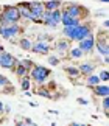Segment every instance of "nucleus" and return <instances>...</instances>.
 I'll list each match as a JSON object with an SVG mask.
<instances>
[{
    "mask_svg": "<svg viewBox=\"0 0 109 126\" xmlns=\"http://www.w3.org/2000/svg\"><path fill=\"white\" fill-rule=\"evenodd\" d=\"M91 31H93V23L92 22H81L76 27H62V34L66 36V39H69L70 42H78L84 39Z\"/></svg>",
    "mask_w": 109,
    "mask_h": 126,
    "instance_id": "obj_1",
    "label": "nucleus"
},
{
    "mask_svg": "<svg viewBox=\"0 0 109 126\" xmlns=\"http://www.w3.org/2000/svg\"><path fill=\"white\" fill-rule=\"evenodd\" d=\"M50 75H52V70L48 69V67L39 65V64H34L31 69H30V73H28V76L31 78V81H34V83L39 84V86L45 84L47 79L50 78Z\"/></svg>",
    "mask_w": 109,
    "mask_h": 126,
    "instance_id": "obj_2",
    "label": "nucleus"
},
{
    "mask_svg": "<svg viewBox=\"0 0 109 126\" xmlns=\"http://www.w3.org/2000/svg\"><path fill=\"white\" fill-rule=\"evenodd\" d=\"M61 9H62V11H66L69 16L73 17V19H81V20H86V19L89 17V9L84 8V6H81L80 3H66V5L62 3Z\"/></svg>",
    "mask_w": 109,
    "mask_h": 126,
    "instance_id": "obj_3",
    "label": "nucleus"
},
{
    "mask_svg": "<svg viewBox=\"0 0 109 126\" xmlns=\"http://www.w3.org/2000/svg\"><path fill=\"white\" fill-rule=\"evenodd\" d=\"M23 33V28L19 25V23H8V25L0 27V36L3 39H6L9 42H16V39Z\"/></svg>",
    "mask_w": 109,
    "mask_h": 126,
    "instance_id": "obj_4",
    "label": "nucleus"
},
{
    "mask_svg": "<svg viewBox=\"0 0 109 126\" xmlns=\"http://www.w3.org/2000/svg\"><path fill=\"white\" fill-rule=\"evenodd\" d=\"M0 19L8 23H19L20 14L16 5H3L0 6Z\"/></svg>",
    "mask_w": 109,
    "mask_h": 126,
    "instance_id": "obj_5",
    "label": "nucleus"
},
{
    "mask_svg": "<svg viewBox=\"0 0 109 126\" xmlns=\"http://www.w3.org/2000/svg\"><path fill=\"white\" fill-rule=\"evenodd\" d=\"M28 8H30V22L33 23H42L41 20V16L42 13L45 11V8H44V2L41 0H34V2H28Z\"/></svg>",
    "mask_w": 109,
    "mask_h": 126,
    "instance_id": "obj_6",
    "label": "nucleus"
},
{
    "mask_svg": "<svg viewBox=\"0 0 109 126\" xmlns=\"http://www.w3.org/2000/svg\"><path fill=\"white\" fill-rule=\"evenodd\" d=\"M78 48L84 55H89V53L93 51V48H95V34H93V31H91L84 39L78 41Z\"/></svg>",
    "mask_w": 109,
    "mask_h": 126,
    "instance_id": "obj_7",
    "label": "nucleus"
},
{
    "mask_svg": "<svg viewBox=\"0 0 109 126\" xmlns=\"http://www.w3.org/2000/svg\"><path fill=\"white\" fill-rule=\"evenodd\" d=\"M17 62L19 59L14 55H11V53H8V51H2L0 53V67L5 70H11L17 65Z\"/></svg>",
    "mask_w": 109,
    "mask_h": 126,
    "instance_id": "obj_8",
    "label": "nucleus"
},
{
    "mask_svg": "<svg viewBox=\"0 0 109 126\" xmlns=\"http://www.w3.org/2000/svg\"><path fill=\"white\" fill-rule=\"evenodd\" d=\"M52 50H53V47L50 45V42L36 41V42H33L31 50H30V51L36 53V55H44V56H47V55H50V51H52Z\"/></svg>",
    "mask_w": 109,
    "mask_h": 126,
    "instance_id": "obj_9",
    "label": "nucleus"
},
{
    "mask_svg": "<svg viewBox=\"0 0 109 126\" xmlns=\"http://www.w3.org/2000/svg\"><path fill=\"white\" fill-rule=\"evenodd\" d=\"M70 47H72V42L69 39H58L56 44H54V47H53V50H56L58 56L62 59V58H66L67 51L70 50Z\"/></svg>",
    "mask_w": 109,
    "mask_h": 126,
    "instance_id": "obj_10",
    "label": "nucleus"
},
{
    "mask_svg": "<svg viewBox=\"0 0 109 126\" xmlns=\"http://www.w3.org/2000/svg\"><path fill=\"white\" fill-rule=\"evenodd\" d=\"M78 69H80L81 76H87V75H91V73L95 72L97 64L93 61H84V62H80V64H78Z\"/></svg>",
    "mask_w": 109,
    "mask_h": 126,
    "instance_id": "obj_11",
    "label": "nucleus"
},
{
    "mask_svg": "<svg viewBox=\"0 0 109 126\" xmlns=\"http://www.w3.org/2000/svg\"><path fill=\"white\" fill-rule=\"evenodd\" d=\"M64 72H66V75L70 78V81L73 83V81H76L78 78H81V73H80V69H78V65H66L64 67Z\"/></svg>",
    "mask_w": 109,
    "mask_h": 126,
    "instance_id": "obj_12",
    "label": "nucleus"
},
{
    "mask_svg": "<svg viewBox=\"0 0 109 126\" xmlns=\"http://www.w3.org/2000/svg\"><path fill=\"white\" fill-rule=\"evenodd\" d=\"M92 92H93V95L95 96H100V98H103V96H109V86L105 83V84H98V86H93L91 87Z\"/></svg>",
    "mask_w": 109,
    "mask_h": 126,
    "instance_id": "obj_13",
    "label": "nucleus"
},
{
    "mask_svg": "<svg viewBox=\"0 0 109 126\" xmlns=\"http://www.w3.org/2000/svg\"><path fill=\"white\" fill-rule=\"evenodd\" d=\"M19 9V14H20V19L23 20H28L30 19V8H28V2H20L16 5Z\"/></svg>",
    "mask_w": 109,
    "mask_h": 126,
    "instance_id": "obj_14",
    "label": "nucleus"
},
{
    "mask_svg": "<svg viewBox=\"0 0 109 126\" xmlns=\"http://www.w3.org/2000/svg\"><path fill=\"white\" fill-rule=\"evenodd\" d=\"M33 94L39 95V96H44V98H47V100H53V94L47 89V87H44V86H39L37 89H34Z\"/></svg>",
    "mask_w": 109,
    "mask_h": 126,
    "instance_id": "obj_15",
    "label": "nucleus"
},
{
    "mask_svg": "<svg viewBox=\"0 0 109 126\" xmlns=\"http://www.w3.org/2000/svg\"><path fill=\"white\" fill-rule=\"evenodd\" d=\"M17 45L20 47V50H23V51H30V50H31V45H33V41L30 39V37H19Z\"/></svg>",
    "mask_w": 109,
    "mask_h": 126,
    "instance_id": "obj_16",
    "label": "nucleus"
},
{
    "mask_svg": "<svg viewBox=\"0 0 109 126\" xmlns=\"http://www.w3.org/2000/svg\"><path fill=\"white\" fill-rule=\"evenodd\" d=\"M84 78H86V81H84V83H86V86H87V87H93V86H98V84L101 83L97 73H91V75L84 76Z\"/></svg>",
    "mask_w": 109,
    "mask_h": 126,
    "instance_id": "obj_17",
    "label": "nucleus"
},
{
    "mask_svg": "<svg viewBox=\"0 0 109 126\" xmlns=\"http://www.w3.org/2000/svg\"><path fill=\"white\" fill-rule=\"evenodd\" d=\"M61 6H62V2H61V0H47V2H44V8L48 9V11L59 9Z\"/></svg>",
    "mask_w": 109,
    "mask_h": 126,
    "instance_id": "obj_18",
    "label": "nucleus"
},
{
    "mask_svg": "<svg viewBox=\"0 0 109 126\" xmlns=\"http://www.w3.org/2000/svg\"><path fill=\"white\" fill-rule=\"evenodd\" d=\"M83 56H84V53L78 47H73V48L70 47V50L67 51V58H69V59H81Z\"/></svg>",
    "mask_w": 109,
    "mask_h": 126,
    "instance_id": "obj_19",
    "label": "nucleus"
},
{
    "mask_svg": "<svg viewBox=\"0 0 109 126\" xmlns=\"http://www.w3.org/2000/svg\"><path fill=\"white\" fill-rule=\"evenodd\" d=\"M13 72H14V75H16L17 78H22V76H28V73H30V70L25 69L23 65H20L19 62H17V65L13 69Z\"/></svg>",
    "mask_w": 109,
    "mask_h": 126,
    "instance_id": "obj_20",
    "label": "nucleus"
},
{
    "mask_svg": "<svg viewBox=\"0 0 109 126\" xmlns=\"http://www.w3.org/2000/svg\"><path fill=\"white\" fill-rule=\"evenodd\" d=\"M50 20L54 23V25H59L61 23V8L59 9H53V11H50Z\"/></svg>",
    "mask_w": 109,
    "mask_h": 126,
    "instance_id": "obj_21",
    "label": "nucleus"
},
{
    "mask_svg": "<svg viewBox=\"0 0 109 126\" xmlns=\"http://www.w3.org/2000/svg\"><path fill=\"white\" fill-rule=\"evenodd\" d=\"M19 81H20V89L23 92L30 90V87H31V78L30 76H22V78H19Z\"/></svg>",
    "mask_w": 109,
    "mask_h": 126,
    "instance_id": "obj_22",
    "label": "nucleus"
},
{
    "mask_svg": "<svg viewBox=\"0 0 109 126\" xmlns=\"http://www.w3.org/2000/svg\"><path fill=\"white\" fill-rule=\"evenodd\" d=\"M48 56V64H50L52 67H56L59 65V62H61V58L56 56V55H47Z\"/></svg>",
    "mask_w": 109,
    "mask_h": 126,
    "instance_id": "obj_23",
    "label": "nucleus"
},
{
    "mask_svg": "<svg viewBox=\"0 0 109 126\" xmlns=\"http://www.w3.org/2000/svg\"><path fill=\"white\" fill-rule=\"evenodd\" d=\"M101 108H103V114L109 115V96H103V100H101Z\"/></svg>",
    "mask_w": 109,
    "mask_h": 126,
    "instance_id": "obj_24",
    "label": "nucleus"
},
{
    "mask_svg": "<svg viewBox=\"0 0 109 126\" xmlns=\"http://www.w3.org/2000/svg\"><path fill=\"white\" fill-rule=\"evenodd\" d=\"M36 41H42V42H52L53 41V36L48 34V33H41V34H37Z\"/></svg>",
    "mask_w": 109,
    "mask_h": 126,
    "instance_id": "obj_25",
    "label": "nucleus"
},
{
    "mask_svg": "<svg viewBox=\"0 0 109 126\" xmlns=\"http://www.w3.org/2000/svg\"><path fill=\"white\" fill-rule=\"evenodd\" d=\"M19 64H20V65H23V67H25V69H31V67L34 65V64H36V62H33L31 59H28V58H25V59H20V61H19Z\"/></svg>",
    "mask_w": 109,
    "mask_h": 126,
    "instance_id": "obj_26",
    "label": "nucleus"
},
{
    "mask_svg": "<svg viewBox=\"0 0 109 126\" xmlns=\"http://www.w3.org/2000/svg\"><path fill=\"white\" fill-rule=\"evenodd\" d=\"M98 78H100L101 83H106L108 84V81H109V72L108 70H101L100 73H98Z\"/></svg>",
    "mask_w": 109,
    "mask_h": 126,
    "instance_id": "obj_27",
    "label": "nucleus"
},
{
    "mask_svg": "<svg viewBox=\"0 0 109 126\" xmlns=\"http://www.w3.org/2000/svg\"><path fill=\"white\" fill-rule=\"evenodd\" d=\"M14 87H13V84H8V86H5V87H2V90H0V94H5V95H9V94H14Z\"/></svg>",
    "mask_w": 109,
    "mask_h": 126,
    "instance_id": "obj_28",
    "label": "nucleus"
},
{
    "mask_svg": "<svg viewBox=\"0 0 109 126\" xmlns=\"http://www.w3.org/2000/svg\"><path fill=\"white\" fill-rule=\"evenodd\" d=\"M8 84H11V81H9L5 75H2L0 73V90H2V87H5V86H8Z\"/></svg>",
    "mask_w": 109,
    "mask_h": 126,
    "instance_id": "obj_29",
    "label": "nucleus"
},
{
    "mask_svg": "<svg viewBox=\"0 0 109 126\" xmlns=\"http://www.w3.org/2000/svg\"><path fill=\"white\" fill-rule=\"evenodd\" d=\"M42 86H44V87H47V89L50 90V92H52V90H56V83H53V81H50L48 84H42Z\"/></svg>",
    "mask_w": 109,
    "mask_h": 126,
    "instance_id": "obj_30",
    "label": "nucleus"
},
{
    "mask_svg": "<svg viewBox=\"0 0 109 126\" xmlns=\"http://www.w3.org/2000/svg\"><path fill=\"white\" fill-rule=\"evenodd\" d=\"M14 126H28V125L23 122L20 117H17V118H16V125H14Z\"/></svg>",
    "mask_w": 109,
    "mask_h": 126,
    "instance_id": "obj_31",
    "label": "nucleus"
},
{
    "mask_svg": "<svg viewBox=\"0 0 109 126\" xmlns=\"http://www.w3.org/2000/svg\"><path fill=\"white\" fill-rule=\"evenodd\" d=\"M76 101H78V103H80V104H83V106H84V104H86V106L89 104V101H87V100H84V98H81V96H80V98H78Z\"/></svg>",
    "mask_w": 109,
    "mask_h": 126,
    "instance_id": "obj_32",
    "label": "nucleus"
},
{
    "mask_svg": "<svg viewBox=\"0 0 109 126\" xmlns=\"http://www.w3.org/2000/svg\"><path fill=\"white\" fill-rule=\"evenodd\" d=\"M3 112L5 114H9V112H11V108H9V106H3Z\"/></svg>",
    "mask_w": 109,
    "mask_h": 126,
    "instance_id": "obj_33",
    "label": "nucleus"
},
{
    "mask_svg": "<svg viewBox=\"0 0 109 126\" xmlns=\"http://www.w3.org/2000/svg\"><path fill=\"white\" fill-rule=\"evenodd\" d=\"M48 114H53V115H58L59 112H58V110H54V109H48Z\"/></svg>",
    "mask_w": 109,
    "mask_h": 126,
    "instance_id": "obj_34",
    "label": "nucleus"
},
{
    "mask_svg": "<svg viewBox=\"0 0 109 126\" xmlns=\"http://www.w3.org/2000/svg\"><path fill=\"white\" fill-rule=\"evenodd\" d=\"M103 27H105V28H108V27H109V20H108V19H106L105 22H103Z\"/></svg>",
    "mask_w": 109,
    "mask_h": 126,
    "instance_id": "obj_35",
    "label": "nucleus"
},
{
    "mask_svg": "<svg viewBox=\"0 0 109 126\" xmlns=\"http://www.w3.org/2000/svg\"><path fill=\"white\" fill-rule=\"evenodd\" d=\"M30 106H31V108H36L37 103H34V101H30Z\"/></svg>",
    "mask_w": 109,
    "mask_h": 126,
    "instance_id": "obj_36",
    "label": "nucleus"
},
{
    "mask_svg": "<svg viewBox=\"0 0 109 126\" xmlns=\"http://www.w3.org/2000/svg\"><path fill=\"white\" fill-rule=\"evenodd\" d=\"M3 106H5V104L2 103V101H0V114H2V112H3Z\"/></svg>",
    "mask_w": 109,
    "mask_h": 126,
    "instance_id": "obj_37",
    "label": "nucleus"
},
{
    "mask_svg": "<svg viewBox=\"0 0 109 126\" xmlns=\"http://www.w3.org/2000/svg\"><path fill=\"white\" fill-rule=\"evenodd\" d=\"M2 51H5V47L2 45V44H0V53H2Z\"/></svg>",
    "mask_w": 109,
    "mask_h": 126,
    "instance_id": "obj_38",
    "label": "nucleus"
},
{
    "mask_svg": "<svg viewBox=\"0 0 109 126\" xmlns=\"http://www.w3.org/2000/svg\"><path fill=\"white\" fill-rule=\"evenodd\" d=\"M69 126H81L80 123H72V125H69Z\"/></svg>",
    "mask_w": 109,
    "mask_h": 126,
    "instance_id": "obj_39",
    "label": "nucleus"
},
{
    "mask_svg": "<svg viewBox=\"0 0 109 126\" xmlns=\"http://www.w3.org/2000/svg\"><path fill=\"white\" fill-rule=\"evenodd\" d=\"M28 126H39V125H36V123H31V125H28Z\"/></svg>",
    "mask_w": 109,
    "mask_h": 126,
    "instance_id": "obj_40",
    "label": "nucleus"
},
{
    "mask_svg": "<svg viewBox=\"0 0 109 126\" xmlns=\"http://www.w3.org/2000/svg\"><path fill=\"white\" fill-rule=\"evenodd\" d=\"M100 2H101V3H108V0H100Z\"/></svg>",
    "mask_w": 109,
    "mask_h": 126,
    "instance_id": "obj_41",
    "label": "nucleus"
},
{
    "mask_svg": "<svg viewBox=\"0 0 109 126\" xmlns=\"http://www.w3.org/2000/svg\"><path fill=\"white\" fill-rule=\"evenodd\" d=\"M81 126H91V125H81Z\"/></svg>",
    "mask_w": 109,
    "mask_h": 126,
    "instance_id": "obj_42",
    "label": "nucleus"
}]
</instances>
